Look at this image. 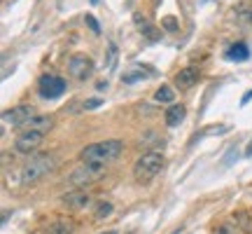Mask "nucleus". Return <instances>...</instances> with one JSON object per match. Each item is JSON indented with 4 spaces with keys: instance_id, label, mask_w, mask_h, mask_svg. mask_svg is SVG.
I'll return each instance as SVG.
<instances>
[{
    "instance_id": "nucleus-1",
    "label": "nucleus",
    "mask_w": 252,
    "mask_h": 234,
    "mask_svg": "<svg viewBox=\"0 0 252 234\" xmlns=\"http://www.w3.org/2000/svg\"><path fill=\"white\" fill-rule=\"evenodd\" d=\"M122 153H124V143L117 141V138H110V141H98V143L87 145L80 153V159L82 162L110 164V162H115Z\"/></svg>"
},
{
    "instance_id": "nucleus-2",
    "label": "nucleus",
    "mask_w": 252,
    "mask_h": 234,
    "mask_svg": "<svg viewBox=\"0 0 252 234\" xmlns=\"http://www.w3.org/2000/svg\"><path fill=\"white\" fill-rule=\"evenodd\" d=\"M54 169H56L54 155H35V157H31L24 164V169H21V183L24 185H33L37 180H42L45 176H49Z\"/></svg>"
},
{
    "instance_id": "nucleus-3",
    "label": "nucleus",
    "mask_w": 252,
    "mask_h": 234,
    "mask_svg": "<svg viewBox=\"0 0 252 234\" xmlns=\"http://www.w3.org/2000/svg\"><path fill=\"white\" fill-rule=\"evenodd\" d=\"M163 169V155L161 153H145L140 155L133 164V178L140 183V185H147L152 183Z\"/></svg>"
},
{
    "instance_id": "nucleus-4",
    "label": "nucleus",
    "mask_w": 252,
    "mask_h": 234,
    "mask_svg": "<svg viewBox=\"0 0 252 234\" xmlns=\"http://www.w3.org/2000/svg\"><path fill=\"white\" fill-rule=\"evenodd\" d=\"M103 173H105V164L84 162V164H80L68 178H65V183H68L72 190H84V188H89V185H94Z\"/></svg>"
},
{
    "instance_id": "nucleus-5",
    "label": "nucleus",
    "mask_w": 252,
    "mask_h": 234,
    "mask_svg": "<svg viewBox=\"0 0 252 234\" xmlns=\"http://www.w3.org/2000/svg\"><path fill=\"white\" fill-rule=\"evenodd\" d=\"M37 94H40L42 99H49V101L59 99V96L65 94V80L59 78V75L47 73V75H42V78L37 80Z\"/></svg>"
},
{
    "instance_id": "nucleus-6",
    "label": "nucleus",
    "mask_w": 252,
    "mask_h": 234,
    "mask_svg": "<svg viewBox=\"0 0 252 234\" xmlns=\"http://www.w3.org/2000/svg\"><path fill=\"white\" fill-rule=\"evenodd\" d=\"M42 141H45V134H40V131H21L14 141V150L19 155H31L42 145Z\"/></svg>"
},
{
    "instance_id": "nucleus-7",
    "label": "nucleus",
    "mask_w": 252,
    "mask_h": 234,
    "mask_svg": "<svg viewBox=\"0 0 252 234\" xmlns=\"http://www.w3.org/2000/svg\"><path fill=\"white\" fill-rule=\"evenodd\" d=\"M31 117H35V113H33L31 106L24 103V106H17V108H12V110H5L2 113V122L12 126H26V122Z\"/></svg>"
},
{
    "instance_id": "nucleus-8",
    "label": "nucleus",
    "mask_w": 252,
    "mask_h": 234,
    "mask_svg": "<svg viewBox=\"0 0 252 234\" xmlns=\"http://www.w3.org/2000/svg\"><path fill=\"white\" fill-rule=\"evenodd\" d=\"M68 71H70L72 78H77V80H87L91 78V73H94V61H91L89 56H72L70 61H68Z\"/></svg>"
},
{
    "instance_id": "nucleus-9",
    "label": "nucleus",
    "mask_w": 252,
    "mask_h": 234,
    "mask_svg": "<svg viewBox=\"0 0 252 234\" xmlns=\"http://www.w3.org/2000/svg\"><path fill=\"white\" fill-rule=\"evenodd\" d=\"M59 201H61V208H65V211H82L89 204V195L84 190H70V192L61 195Z\"/></svg>"
},
{
    "instance_id": "nucleus-10",
    "label": "nucleus",
    "mask_w": 252,
    "mask_h": 234,
    "mask_svg": "<svg viewBox=\"0 0 252 234\" xmlns=\"http://www.w3.org/2000/svg\"><path fill=\"white\" fill-rule=\"evenodd\" d=\"M196 82H198V71L196 68H182V71L175 75V87H178L180 91L191 89Z\"/></svg>"
},
{
    "instance_id": "nucleus-11",
    "label": "nucleus",
    "mask_w": 252,
    "mask_h": 234,
    "mask_svg": "<svg viewBox=\"0 0 252 234\" xmlns=\"http://www.w3.org/2000/svg\"><path fill=\"white\" fill-rule=\"evenodd\" d=\"M224 59H229V61H248L250 59V47L245 45V42H234V45L226 47L224 52Z\"/></svg>"
},
{
    "instance_id": "nucleus-12",
    "label": "nucleus",
    "mask_w": 252,
    "mask_h": 234,
    "mask_svg": "<svg viewBox=\"0 0 252 234\" xmlns=\"http://www.w3.org/2000/svg\"><path fill=\"white\" fill-rule=\"evenodd\" d=\"M52 126H54V119H52L49 115H35L26 122V131H40V134H47Z\"/></svg>"
},
{
    "instance_id": "nucleus-13",
    "label": "nucleus",
    "mask_w": 252,
    "mask_h": 234,
    "mask_svg": "<svg viewBox=\"0 0 252 234\" xmlns=\"http://www.w3.org/2000/svg\"><path fill=\"white\" fill-rule=\"evenodd\" d=\"M133 24L138 26V31H140L147 40H152V42H157V40L161 38V33H159V31H157V28H154L152 24L143 17V14H133Z\"/></svg>"
},
{
    "instance_id": "nucleus-14",
    "label": "nucleus",
    "mask_w": 252,
    "mask_h": 234,
    "mask_svg": "<svg viewBox=\"0 0 252 234\" xmlns=\"http://www.w3.org/2000/svg\"><path fill=\"white\" fill-rule=\"evenodd\" d=\"M185 115H187L185 106H180V103H173L171 108H166V115H163L166 126H180V122L185 119Z\"/></svg>"
},
{
    "instance_id": "nucleus-15",
    "label": "nucleus",
    "mask_w": 252,
    "mask_h": 234,
    "mask_svg": "<svg viewBox=\"0 0 252 234\" xmlns=\"http://www.w3.org/2000/svg\"><path fill=\"white\" fill-rule=\"evenodd\" d=\"M72 232H75V225L68 218H59V220H54L52 225L47 227V234H72Z\"/></svg>"
},
{
    "instance_id": "nucleus-16",
    "label": "nucleus",
    "mask_w": 252,
    "mask_h": 234,
    "mask_svg": "<svg viewBox=\"0 0 252 234\" xmlns=\"http://www.w3.org/2000/svg\"><path fill=\"white\" fill-rule=\"evenodd\" d=\"M150 75H154L152 68H133V73H126V75H122V82L131 84V82L143 80V78H150Z\"/></svg>"
},
{
    "instance_id": "nucleus-17",
    "label": "nucleus",
    "mask_w": 252,
    "mask_h": 234,
    "mask_svg": "<svg viewBox=\"0 0 252 234\" xmlns=\"http://www.w3.org/2000/svg\"><path fill=\"white\" fill-rule=\"evenodd\" d=\"M154 101H159V103H171L173 106V101H175V89H171V87H166V84H163L161 89H157Z\"/></svg>"
},
{
    "instance_id": "nucleus-18",
    "label": "nucleus",
    "mask_w": 252,
    "mask_h": 234,
    "mask_svg": "<svg viewBox=\"0 0 252 234\" xmlns=\"http://www.w3.org/2000/svg\"><path fill=\"white\" fill-rule=\"evenodd\" d=\"M110 213H112V204H110V201H100L98 208H96V213H94V220H105Z\"/></svg>"
},
{
    "instance_id": "nucleus-19",
    "label": "nucleus",
    "mask_w": 252,
    "mask_h": 234,
    "mask_svg": "<svg viewBox=\"0 0 252 234\" xmlns=\"http://www.w3.org/2000/svg\"><path fill=\"white\" fill-rule=\"evenodd\" d=\"M178 26H180V24H178V19H175V17H163L161 19V28H163V31H168V33L178 31Z\"/></svg>"
},
{
    "instance_id": "nucleus-20",
    "label": "nucleus",
    "mask_w": 252,
    "mask_h": 234,
    "mask_svg": "<svg viewBox=\"0 0 252 234\" xmlns=\"http://www.w3.org/2000/svg\"><path fill=\"white\" fill-rule=\"evenodd\" d=\"M84 21H87V26L91 28V33H96V36H98V33H100V26H98V21H96V19L91 17V14H87V17H84Z\"/></svg>"
},
{
    "instance_id": "nucleus-21",
    "label": "nucleus",
    "mask_w": 252,
    "mask_h": 234,
    "mask_svg": "<svg viewBox=\"0 0 252 234\" xmlns=\"http://www.w3.org/2000/svg\"><path fill=\"white\" fill-rule=\"evenodd\" d=\"M234 220H236V223H238L241 227H243V230H248V227H250V223H248V216H245V213H238Z\"/></svg>"
},
{
    "instance_id": "nucleus-22",
    "label": "nucleus",
    "mask_w": 252,
    "mask_h": 234,
    "mask_svg": "<svg viewBox=\"0 0 252 234\" xmlns=\"http://www.w3.org/2000/svg\"><path fill=\"white\" fill-rule=\"evenodd\" d=\"M100 106V99H89V101H84V108L87 110H94V108H98Z\"/></svg>"
},
{
    "instance_id": "nucleus-23",
    "label": "nucleus",
    "mask_w": 252,
    "mask_h": 234,
    "mask_svg": "<svg viewBox=\"0 0 252 234\" xmlns=\"http://www.w3.org/2000/svg\"><path fill=\"white\" fill-rule=\"evenodd\" d=\"M215 234H234V227H231V225H222Z\"/></svg>"
},
{
    "instance_id": "nucleus-24",
    "label": "nucleus",
    "mask_w": 252,
    "mask_h": 234,
    "mask_svg": "<svg viewBox=\"0 0 252 234\" xmlns=\"http://www.w3.org/2000/svg\"><path fill=\"white\" fill-rule=\"evenodd\" d=\"M250 99H252V89L248 91V94H245V96H243V101H241V103H248V101H250Z\"/></svg>"
},
{
    "instance_id": "nucleus-25",
    "label": "nucleus",
    "mask_w": 252,
    "mask_h": 234,
    "mask_svg": "<svg viewBox=\"0 0 252 234\" xmlns=\"http://www.w3.org/2000/svg\"><path fill=\"white\" fill-rule=\"evenodd\" d=\"M245 155H248V157H252V141H250V148H248V153H245Z\"/></svg>"
},
{
    "instance_id": "nucleus-26",
    "label": "nucleus",
    "mask_w": 252,
    "mask_h": 234,
    "mask_svg": "<svg viewBox=\"0 0 252 234\" xmlns=\"http://www.w3.org/2000/svg\"><path fill=\"white\" fill-rule=\"evenodd\" d=\"M100 234H119V232H115V230H110V232H100Z\"/></svg>"
},
{
    "instance_id": "nucleus-27",
    "label": "nucleus",
    "mask_w": 252,
    "mask_h": 234,
    "mask_svg": "<svg viewBox=\"0 0 252 234\" xmlns=\"http://www.w3.org/2000/svg\"><path fill=\"white\" fill-rule=\"evenodd\" d=\"M152 2H154V7H159V0H152Z\"/></svg>"
}]
</instances>
